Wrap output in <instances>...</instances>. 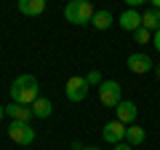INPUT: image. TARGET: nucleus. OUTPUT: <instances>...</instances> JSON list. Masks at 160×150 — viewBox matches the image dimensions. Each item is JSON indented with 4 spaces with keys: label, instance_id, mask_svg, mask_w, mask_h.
<instances>
[{
    "label": "nucleus",
    "instance_id": "f257e3e1",
    "mask_svg": "<svg viewBox=\"0 0 160 150\" xmlns=\"http://www.w3.org/2000/svg\"><path fill=\"white\" fill-rule=\"evenodd\" d=\"M35 99H40V83L35 75H19L16 81L11 83V102L32 107Z\"/></svg>",
    "mask_w": 160,
    "mask_h": 150
},
{
    "label": "nucleus",
    "instance_id": "f03ea898",
    "mask_svg": "<svg viewBox=\"0 0 160 150\" xmlns=\"http://www.w3.org/2000/svg\"><path fill=\"white\" fill-rule=\"evenodd\" d=\"M93 6L88 3V0H72L67 8H64V16H67L69 24H78V27H83V24H91L93 19Z\"/></svg>",
    "mask_w": 160,
    "mask_h": 150
},
{
    "label": "nucleus",
    "instance_id": "7ed1b4c3",
    "mask_svg": "<svg viewBox=\"0 0 160 150\" xmlns=\"http://www.w3.org/2000/svg\"><path fill=\"white\" fill-rule=\"evenodd\" d=\"M99 99H102L104 107H118L123 102V88H120L118 81H104L99 86Z\"/></svg>",
    "mask_w": 160,
    "mask_h": 150
},
{
    "label": "nucleus",
    "instance_id": "20e7f679",
    "mask_svg": "<svg viewBox=\"0 0 160 150\" xmlns=\"http://www.w3.org/2000/svg\"><path fill=\"white\" fill-rule=\"evenodd\" d=\"M8 137L16 145H32L35 142V129L24 121H11L8 123Z\"/></svg>",
    "mask_w": 160,
    "mask_h": 150
},
{
    "label": "nucleus",
    "instance_id": "39448f33",
    "mask_svg": "<svg viewBox=\"0 0 160 150\" xmlns=\"http://www.w3.org/2000/svg\"><path fill=\"white\" fill-rule=\"evenodd\" d=\"M88 83H86V78H80V75H72L67 81V86H64V94H67V99L69 102H83V99L88 97Z\"/></svg>",
    "mask_w": 160,
    "mask_h": 150
},
{
    "label": "nucleus",
    "instance_id": "423d86ee",
    "mask_svg": "<svg viewBox=\"0 0 160 150\" xmlns=\"http://www.w3.org/2000/svg\"><path fill=\"white\" fill-rule=\"evenodd\" d=\"M126 64H128V70H131L133 75H144V72H149V70H155V62H152V56L149 54H131V56L126 59Z\"/></svg>",
    "mask_w": 160,
    "mask_h": 150
},
{
    "label": "nucleus",
    "instance_id": "0eeeda50",
    "mask_svg": "<svg viewBox=\"0 0 160 150\" xmlns=\"http://www.w3.org/2000/svg\"><path fill=\"white\" fill-rule=\"evenodd\" d=\"M126 123H120V121H109V123H104V129H102V137H104V142H109L115 147V145H120L123 139H126Z\"/></svg>",
    "mask_w": 160,
    "mask_h": 150
},
{
    "label": "nucleus",
    "instance_id": "6e6552de",
    "mask_svg": "<svg viewBox=\"0 0 160 150\" xmlns=\"http://www.w3.org/2000/svg\"><path fill=\"white\" fill-rule=\"evenodd\" d=\"M136 115H139V107L133 102H123L115 107V121H120V123H126V126H133L136 123Z\"/></svg>",
    "mask_w": 160,
    "mask_h": 150
},
{
    "label": "nucleus",
    "instance_id": "1a4fd4ad",
    "mask_svg": "<svg viewBox=\"0 0 160 150\" xmlns=\"http://www.w3.org/2000/svg\"><path fill=\"white\" fill-rule=\"evenodd\" d=\"M118 24H120L123 29H128V32H136V29L142 27V13H139L136 8H128V11H123V13H120Z\"/></svg>",
    "mask_w": 160,
    "mask_h": 150
},
{
    "label": "nucleus",
    "instance_id": "9d476101",
    "mask_svg": "<svg viewBox=\"0 0 160 150\" xmlns=\"http://www.w3.org/2000/svg\"><path fill=\"white\" fill-rule=\"evenodd\" d=\"M6 115L11 118V121H24V123H29V118H32V107H24V104L11 102V104H6Z\"/></svg>",
    "mask_w": 160,
    "mask_h": 150
},
{
    "label": "nucleus",
    "instance_id": "9b49d317",
    "mask_svg": "<svg viewBox=\"0 0 160 150\" xmlns=\"http://www.w3.org/2000/svg\"><path fill=\"white\" fill-rule=\"evenodd\" d=\"M19 11L24 16H40L46 11V0H19Z\"/></svg>",
    "mask_w": 160,
    "mask_h": 150
},
{
    "label": "nucleus",
    "instance_id": "f8f14e48",
    "mask_svg": "<svg viewBox=\"0 0 160 150\" xmlns=\"http://www.w3.org/2000/svg\"><path fill=\"white\" fill-rule=\"evenodd\" d=\"M142 27L149 29V32H158L160 29V11L158 8H147V11L142 13Z\"/></svg>",
    "mask_w": 160,
    "mask_h": 150
},
{
    "label": "nucleus",
    "instance_id": "ddd939ff",
    "mask_svg": "<svg viewBox=\"0 0 160 150\" xmlns=\"http://www.w3.org/2000/svg\"><path fill=\"white\" fill-rule=\"evenodd\" d=\"M144 139H147V131H144L139 123H133V126L126 129V142L131 145V147H136V145H142Z\"/></svg>",
    "mask_w": 160,
    "mask_h": 150
},
{
    "label": "nucleus",
    "instance_id": "4468645a",
    "mask_svg": "<svg viewBox=\"0 0 160 150\" xmlns=\"http://www.w3.org/2000/svg\"><path fill=\"white\" fill-rule=\"evenodd\" d=\"M51 113H53V104H51V99L40 97V99H35V102H32V115H35V118H48Z\"/></svg>",
    "mask_w": 160,
    "mask_h": 150
},
{
    "label": "nucleus",
    "instance_id": "2eb2a0df",
    "mask_svg": "<svg viewBox=\"0 0 160 150\" xmlns=\"http://www.w3.org/2000/svg\"><path fill=\"white\" fill-rule=\"evenodd\" d=\"M91 24L96 29H109L112 27V11H96L93 19H91Z\"/></svg>",
    "mask_w": 160,
    "mask_h": 150
},
{
    "label": "nucleus",
    "instance_id": "dca6fc26",
    "mask_svg": "<svg viewBox=\"0 0 160 150\" xmlns=\"http://www.w3.org/2000/svg\"><path fill=\"white\" fill-rule=\"evenodd\" d=\"M86 83H88V86H102L104 78H102V72H99V70H91V72L86 75Z\"/></svg>",
    "mask_w": 160,
    "mask_h": 150
},
{
    "label": "nucleus",
    "instance_id": "f3484780",
    "mask_svg": "<svg viewBox=\"0 0 160 150\" xmlns=\"http://www.w3.org/2000/svg\"><path fill=\"white\" fill-rule=\"evenodd\" d=\"M133 38H136V43H149V40H152V32L144 29V27H139L136 32H133Z\"/></svg>",
    "mask_w": 160,
    "mask_h": 150
},
{
    "label": "nucleus",
    "instance_id": "a211bd4d",
    "mask_svg": "<svg viewBox=\"0 0 160 150\" xmlns=\"http://www.w3.org/2000/svg\"><path fill=\"white\" fill-rule=\"evenodd\" d=\"M152 43H155V51H160V29L152 32Z\"/></svg>",
    "mask_w": 160,
    "mask_h": 150
},
{
    "label": "nucleus",
    "instance_id": "6ab92c4d",
    "mask_svg": "<svg viewBox=\"0 0 160 150\" xmlns=\"http://www.w3.org/2000/svg\"><path fill=\"white\" fill-rule=\"evenodd\" d=\"M112 150H133V147H131V145H128V142H120V145H115Z\"/></svg>",
    "mask_w": 160,
    "mask_h": 150
},
{
    "label": "nucleus",
    "instance_id": "aec40b11",
    "mask_svg": "<svg viewBox=\"0 0 160 150\" xmlns=\"http://www.w3.org/2000/svg\"><path fill=\"white\" fill-rule=\"evenodd\" d=\"M6 118V104H0V121Z\"/></svg>",
    "mask_w": 160,
    "mask_h": 150
},
{
    "label": "nucleus",
    "instance_id": "412c9836",
    "mask_svg": "<svg viewBox=\"0 0 160 150\" xmlns=\"http://www.w3.org/2000/svg\"><path fill=\"white\" fill-rule=\"evenodd\" d=\"M155 75H158V78H160V62L155 64Z\"/></svg>",
    "mask_w": 160,
    "mask_h": 150
},
{
    "label": "nucleus",
    "instance_id": "4be33fe9",
    "mask_svg": "<svg viewBox=\"0 0 160 150\" xmlns=\"http://www.w3.org/2000/svg\"><path fill=\"white\" fill-rule=\"evenodd\" d=\"M83 150H102V147H96V145H88V147H83Z\"/></svg>",
    "mask_w": 160,
    "mask_h": 150
}]
</instances>
